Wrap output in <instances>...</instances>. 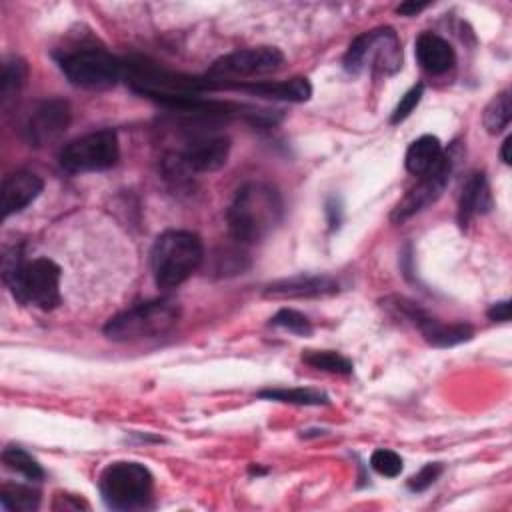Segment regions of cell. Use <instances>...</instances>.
<instances>
[{"label":"cell","mask_w":512,"mask_h":512,"mask_svg":"<svg viewBox=\"0 0 512 512\" xmlns=\"http://www.w3.org/2000/svg\"><path fill=\"white\" fill-rule=\"evenodd\" d=\"M282 216V196L266 182H248L240 186L226 212L228 230L240 244L262 242L276 230Z\"/></svg>","instance_id":"1"},{"label":"cell","mask_w":512,"mask_h":512,"mask_svg":"<svg viewBox=\"0 0 512 512\" xmlns=\"http://www.w3.org/2000/svg\"><path fill=\"white\" fill-rule=\"evenodd\" d=\"M60 266L50 258L24 260L18 248H12L2 258V278L12 296L20 304L40 310H54L60 296Z\"/></svg>","instance_id":"2"},{"label":"cell","mask_w":512,"mask_h":512,"mask_svg":"<svg viewBox=\"0 0 512 512\" xmlns=\"http://www.w3.org/2000/svg\"><path fill=\"white\" fill-rule=\"evenodd\" d=\"M202 240L188 230H166L150 252L152 276L158 288L170 290L186 282L202 264Z\"/></svg>","instance_id":"3"},{"label":"cell","mask_w":512,"mask_h":512,"mask_svg":"<svg viewBox=\"0 0 512 512\" xmlns=\"http://www.w3.org/2000/svg\"><path fill=\"white\" fill-rule=\"evenodd\" d=\"M180 318V308L172 300H148L134 304L104 324V334L116 342L156 338L170 332Z\"/></svg>","instance_id":"4"},{"label":"cell","mask_w":512,"mask_h":512,"mask_svg":"<svg viewBox=\"0 0 512 512\" xmlns=\"http://www.w3.org/2000/svg\"><path fill=\"white\" fill-rule=\"evenodd\" d=\"M102 500L112 510H140L152 500L154 478L150 470L132 460L108 464L98 480Z\"/></svg>","instance_id":"5"},{"label":"cell","mask_w":512,"mask_h":512,"mask_svg":"<svg viewBox=\"0 0 512 512\" xmlns=\"http://www.w3.org/2000/svg\"><path fill=\"white\" fill-rule=\"evenodd\" d=\"M342 64L350 74H358L366 68L380 74H394L402 66L400 40L388 26L362 32L350 42Z\"/></svg>","instance_id":"6"},{"label":"cell","mask_w":512,"mask_h":512,"mask_svg":"<svg viewBox=\"0 0 512 512\" xmlns=\"http://www.w3.org/2000/svg\"><path fill=\"white\" fill-rule=\"evenodd\" d=\"M60 68L70 84L88 90L110 88L124 74V64L100 48L74 50L60 60Z\"/></svg>","instance_id":"7"},{"label":"cell","mask_w":512,"mask_h":512,"mask_svg":"<svg viewBox=\"0 0 512 512\" xmlns=\"http://www.w3.org/2000/svg\"><path fill=\"white\" fill-rule=\"evenodd\" d=\"M120 158V144L114 130L90 132L68 142L60 150V166L66 172H100L112 168Z\"/></svg>","instance_id":"8"},{"label":"cell","mask_w":512,"mask_h":512,"mask_svg":"<svg viewBox=\"0 0 512 512\" xmlns=\"http://www.w3.org/2000/svg\"><path fill=\"white\" fill-rule=\"evenodd\" d=\"M230 140L226 136H198L182 150L164 158V172L172 178H188L192 174L214 172L228 160Z\"/></svg>","instance_id":"9"},{"label":"cell","mask_w":512,"mask_h":512,"mask_svg":"<svg viewBox=\"0 0 512 512\" xmlns=\"http://www.w3.org/2000/svg\"><path fill=\"white\" fill-rule=\"evenodd\" d=\"M282 64H284V54L274 46L236 50V52H230V54L218 58L210 66V70L206 74V82H208V88H212V84L216 80H222L216 84V86H220L230 78L264 76V74L276 72Z\"/></svg>","instance_id":"10"},{"label":"cell","mask_w":512,"mask_h":512,"mask_svg":"<svg viewBox=\"0 0 512 512\" xmlns=\"http://www.w3.org/2000/svg\"><path fill=\"white\" fill-rule=\"evenodd\" d=\"M450 174H452V158L450 154H444L440 164L434 166L430 172L422 174L420 180L398 200V204L390 214V220L400 224L412 218L414 214H418L420 210H424L426 206L434 204L442 196L444 188L448 186Z\"/></svg>","instance_id":"11"},{"label":"cell","mask_w":512,"mask_h":512,"mask_svg":"<svg viewBox=\"0 0 512 512\" xmlns=\"http://www.w3.org/2000/svg\"><path fill=\"white\" fill-rule=\"evenodd\" d=\"M70 124V106L60 98L40 100L26 114L22 134L30 146H46L58 140Z\"/></svg>","instance_id":"12"},{"label":"cell","mask_w":512,"mask_h":512,"mask_svg":"<svg viewBox=\"0 0 512 512\" xmlns=\"http://www.w3.org/2000/svg\"><path fill=\"white\" fill-rule=\"evenodd\" d=\"M340 290L338 280L332 276H290L276 280L264 288L266 298H320L332 296Z\"/></svg>","instance_id":"13"},{"label":"cell","mask_w":512,"mask_h":512,"mask_svg":"<svg viewBox=\"0 0 512 512\" xmlns=\"http://www.w3.org/2000/svg\"><path fill=\"white\" fill-rule=\"evenodd\" d=\"M44 188L38 174L30 170H16L8 174L2 182V218L22 212L30 202H34Z\"/></svg>","instance_id":"14"},{"label":"cell","mask_w":512,"mask_h":512,"mask_svg":"<svg viewBox=\"0 0 512 512\" xmlns=\"http://www.w3.org/2000/svg\"><path fill=\"white\" fill-rule=\"evenodd\" d=\"M414 54H416L418 64L428 74H434V76L446 74L456 64L454 48L448 44V40H444L442 36H438L434 32H422L416 38Z\"/></svg>","instance_id":"15"},{"label":"cell","mask_w":512,"mask_h":512,"mask_svg":"<svg viewBox=\"0 0 512 512\" xmlns=\"http://www.w3.org/2000/svg\"><path fill=\"white\" fill-rule=\"evenodd\" d=\"M492 208V194L484 172H472L458 198V224L464 228L474 216L486 214Z\"/></svg>","instance_id":"16"},{"label":"cell","mask_w":512,"mask_h":512,"mask_svg":"<svg viewBox=\"0 0 512 512\" xmlns=\"http://www.w3.org/2000/svg\"><path fill=\"white\" fill-rule=\"evenodd\" d=\"M226 88L246 90L254 96L284 100V102H306L312 96V86L308 78H292L284 82H252V84H228Z\"/></svg>","instance_id":"17"},{"label":"cell","mask_w":512,"mask_h":512,"mask_svg":"<svg viewBox=\"0 0 512 512\" xmlns=\"http://www.w3.org/2000/svg\"><path fill=\"white\" fill-rule=\"evenodd\" d=\"M414 328H418L420 334L424 336V340L436 348H450V346L468 342L474 336V330L470 324H462V322L446 324V322H440L438 318L430 316L428 312L418 320V324Z\"/></svg>","instance_id":"18"},{"label":"cell","mask_w":512,"mask_h":512,"mask_svg":"<svg viewBox=\"0 0 512 512\" xmlns=\"http://www.w3.org/2000/svg\"><path fill=\"white\" fill-rule=\"evenodd\" d=\"M444 150H442V144L436 136L432 134H424L420 138H416L408 150H406V158H404V164H406V170L414 176H422L426 172H430L434 166L440 164V160L444 158Z\"/></svg>","instance_id":"19"},{"label":"cell","mask_w":512,"mask_h":512,"mask_svg":"<svg viewBox=\"0 0 512 512\" xmlns=\"http://www.w3.org/2000/svg\"><path fill=\"white\" fill-rule=\"evenodd\" d=\"M258 398L264 400H276V402H286V404H296V406H324L330 402L328 394L316 388H264L258 392Z\"/></svg>","instance_id":"20"},{"label":"cell","mask_w":512,"mask_h":512,"mask_svg":"<svg viewBox=\"0 0 512 512\" xmlns=\"http://www.w3.org/2000/svg\"><path fill=\"white\" fill-rule=\"evenodd\" d=\"M0 504L4 510L12 512H32L40 506V492L26 484H2Z\"/></svg>","instance_id":"21"},{"label":"cell","mask_w":512,"mask_h":512,"mask_svg":"<svg viewBox=\"0 0 512 512\" xmlns=\"http://www.w3.org/2000/svg\"><path fill=\"white\" fill-rule=\"evenodd\" d=\"M28 68L26 62L22 58H10L4 62L2 68V80H0V100H2V108H8L10 102L18 96L24 80H26Z\"/></svg>","instance_id":"22"},{"label":"cell","mask_w":512,"mask_h":512,"mask_svg":"<svg viewBox=\"0 0 512 512\" xmlns=\"http://www.w3.org/2000/svg\"><path fill=\"white\" fill-rule=\"evenodd\" d=\"M2 462H4L6 468L14 470L16 474L24 476L26 480L38 482V480L44 478V470L36 462V458H32L24 448H20L16 444H10L2 450Z\"/></svg>","instance_id":"23"},{"label":"cell","mask_w":512,"mask_h":512,"mask_svg":"<svg viewBox=\"0 0 512 512\" xmlns=\"http://www.w3.org/2000/svg\"><path fill=\"white\" fill-rule=\"evenodd\" d=\"M512 118V106H510V92L502 90L500 94H496L490 104L484 110V126L490 134H500L504 128H508Z\"/></svg>","instance_id":"24"},{"label":"cell","mask_w":512,"mask_h":512,"mask_svg":"<svg viewBox=\"0 0 512 512\" xmlns=\"http://www.w3.org/2000/svg\"><path fill=\"white\" fill-rule=\"evenodd\" d=\"M302 360L316 370L332 374H352V362L334 350H304Z\"/></svg>","instance_id":"25"},{"label":"cell","mask_w":512,"mask_h":512,"mask_svg":"<svg viewBox=\"0 0 512 512\" xmlns=\"http://www.w3.org/2000/svg\"><path fill=\"white\" fill-rule=\"evenodd\" d=\"M270 324L276 326V328H284V330H288L292 334H298V336H308L312 332L310 320L304 314H300L298 310H294V308L278 310L270 318Z\"/></svg>","instance_id":"26"},{"label":"cell","mask_w":512,"mask_h":512,"mask_svg":"<svg viewBox=\"0 0 512 512\" xmlns=\"http://www.w3.org/2000/svg\"><path fill=\"white\" fill-rule=\"evenodd\" d=\"M370 468L380 474V476H386V478H396L402 468H404V462L400 458V454H396L394 450H388V448H378L372 452L370 456Z\"/></svg>","instance_id":"27"},{"label":"cell","mask_w":512,"mask_h":512,"mask_svg":"<svg viewBox=\"0 0 512 512\" xmlns=\"http://www.w3.org/2000/svg\"><path fill=\"white\" fill-rule=\"evenodd\" d=\"M422 92H424V86H422V84L412 86V88L400 98V102L396 104V108H394V112H392V116H390V122H392V124H398V122L406 120V118L414 112V108L418 106V102H420V98H422Z\"/></svg>","instance_id":"28"},{"label":"cell","mask_w":512,"mask_h":512,"mask_svg":"<svg viewBox=\"0 0 512 512\" xmlns=\"http://www.w3.org/2000/svg\"><path fill=\"white\" fill-rule=\"evenodd\" d=\"M440 474H442V464L440 462H428L414 476H410L408 488L412 492H424L426 488H430L438 480Z\"/></svg>","instance_id":"29"},{"label":"cell","mask_w":512,"mask_h":512,"mask_svg":"<svg viewBox=\"0 0 512 512\" xmlns=\"http://www.w3.org/2000/svg\"><path fill=\"white\" fill-rule=\"evenodd\" d=\"M52 508L54 510H80V508H88V504L82 498H76L70 494H58Z\"/></svg>","instance_id":"30"},{"label":"cell","mask_w":512,"mask_h":512,"mask_svg":"<svg viewBox=\"0 0 512 512\" xmlns=\"http://www.w3.org/2000/svg\"><path fill=\"white\" fill-rule=\"evenodd\" d=\"M488 318L494 320V322H508L510 320V302L508 300L494 302L488 308Z\"/></svg>","instance_id":"31"},{"label":"cell","mask_w":512,"mask_h":512,"mask_svg":"<svg viewBox=\"0 0 512 512\" xmlns=\"http://www.w3.org/2000/svg\"><path fill=\"white\" fill-rule=\"evenodd\" d=\"M326 214H328V222H330V228H338L340 220H342V206H340V200L338 198H330L326 202Z\"/></svg>","instance_id":"32"},{"label":"cell","mask_w":512,"mask_h":512,"mask_svg":"<svg viewBox=\"0 0 512 512\" xmlns=\"http://www.w3.org/2000/svg\"><path fill=\"white\" fill-rule=\"evenodd\" d=\"M428 6H430L428 2H414V0H408V2H402V4L396 8V12L402 14V16H416L418 12L426 10Z\"/></svg>","instance_id":"33"},{"label":"cell","mask_w":512,"mask_h":512,"mask_svg":"<svg viewBox=\"0 0 512 512\" xmlns=\"http://www.w3.org/2000/svg\"><path fill=\"white\" fill-rule=\"evenodd\" d=\"M510 142H512V136H506L504 142H502V150H500V158L504 164H510Z\"/></svg>","instance_id":"34"}]
</instances>
